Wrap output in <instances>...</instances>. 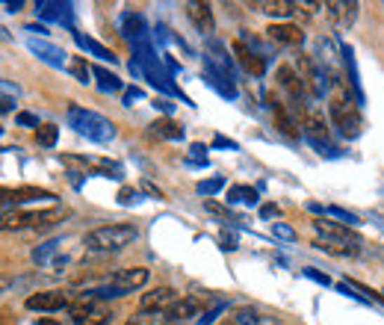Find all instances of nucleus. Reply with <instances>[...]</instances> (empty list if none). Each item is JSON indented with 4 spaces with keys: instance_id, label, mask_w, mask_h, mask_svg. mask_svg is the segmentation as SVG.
<instances>
[{
    "instance_id": "nucleus-1",
    "label": "nucleus",
    "mask_w": 384,
    "mask_h": 325,
    "mask_svg": "<svg viewBox=\"0 0 384 325\" xmlns=\"http://www.w3.org/2000/svg\"><path fill=\"white\" fill-rule=\"evenodd\" d=\"M329 110H331V121L346 139H358L364 131V119H361V107L352 98L346 80H334V89L329 95Z\"/></svg>"
},
{
    "instance_id": "nucleus-2",
    "label": "nucleus",
    "mask_w": 384,
    "mask_h": 325,
    "mask_svg": "<svg viewBox=\"0 0 384 325\" xmlns=\"http://www.w3.org/2000/svg\"><path fill=\"white\" fill-rule=\"evenodd\" d=\"M136 237H139L136 225L116 222V225H101V228L89 231L86 239H83V246L95 254H110V251H121L131 243H136Z\"/></svg>"
},
{
    "instance_id": "nucleus-3",
    "label": "nucleus",
    "mask_w": 384,
    "mask_h": 325,
    "mask_svg": "<svg viewBox=\"0 0 384 325\" xmlns=\"http://www.w3.org/2000/svg\"><path fill=\"white\" fill-rule=\"evenodd\" d=\"M68 124L74 127L80 136L92 139V142H110V139L116 136V124H112L110 119L98 116V112H92V110H83L77 104L68 107Z\"/></svg>"
},
{
    "instance_id": "nucleus-4",
    "label": "nucleus",
    "mask_w": 384,
    "mask_h": 325,
    "mask_svg": "<svg viewBox=\"0 0 384 325\" xmlns=\"http://www.w3.org/2000/svg\"><path fill=\"white\" fill-rule=\"evenodd\" d=\"M68 216L65 207H51V210H30V213H6L4 216V228L6 231H24V228H48Z\"/></svg>"
},
{
    "instance_id": "nucleus-5",
    "label": "nucleus",
    "mask_w": 384,
    "mask_h": 325,
    "mask_svg": "<svg viewBox=\"0 0 384 325\" xmlns=\"http://www.w3.org/2000/svg\"><path fill=\"white\" fill-rule=\"evenodd\" d=\"M68 314H71V322L74 325H110L112 322V310L107 305H101L89 293L71 305Z\"/></svg>"
},
{
    "instance_id": "nucleus-6",
    "label": "nucleus",
    "mask_w": 384,
    "mask_h": 325,
    "mask_svg": "<svg viewBox=\"0 0 384 325\" xmlns=\"http://www.w3.org/2000/svg\"><path fill=\"white\" fill-rule=\"evenodd\" d=\"M278 86L287 92V98H290V104H293V110L298 112V116H305L307 112V98H310V92H307V86L302 83V77H298V72L293 65H281L278 68Z\"/></svg>"
},
{
    "instance_id": "nucleus-7",
    "label": "nucleus",
    "mask_w": 384,
    "mask_h": 325,
    "mask_svg": "<svg viewBox=\"0 0 384 325\" xmlns=\"http://www.w3.org/2000/svg\"><path fill=\"white\" fill-rule=\"evenodd\" d=\"M27 310H45V314H56V310H71L74 299L65 290H45V293H33L27 296Z\"/></svg>"
},
{
    "instance_id": "nucleus-8",
    "label": "nucleus",
    "mask_w": 384,
    "mask_h": 325,
    "mask_svg": "<svg viewBox=\"0 0 384 325\" xmlns=\"http://www.w3.org/2000/svg\"><path fill=\"white\" fill-rule=\"evenodd\" d=\"M314 231L322 239H334V243H349V246H361V237L355 228L349 225H340V222H329V219H317L314 222Z\"/></svg>"
},
{
    "instance_id": "nucleus-9",
    "label": "nucleus",
    "mask_w": 384,
    "mask_h": 325,
    "mask_svg": "<svg viewBox=\"0 0 384 325\" xmlns=\"http://www.w3.org/2000/svg\"><path fill=\"white\" fill-rule=\"evenodd\" d=\"M358 0H325V12H329V18L334 21L337 30H349L358 18Z\"/></svg>"
},
{
    "instance_id": "nucleus-10",
    "label": "nucleus",
    "mask_w": 384,
    "mask_h": 325,
    "mask_svg": "<svg viewBox=\"0 0 384 325\" xmlns=\"http://www.w3.org/2000/svg\"><path fill=\"white\" fill-rule=\"evenodd\" d=\"M269 110H272L275 131H278L281 136H287V139H298V136H302V127H298V121L293 119V112L284 107L275 95H269Z\"/></svg>"
},
{
    "instance_id": "nucleus-11",
    "label": "nucleus",
    "mask_w": 384,
    "mask_h": 325,
    "mask_svg": "<svg viewBox=\"0 0 384 325\" xmlns=\"http://www.w3.org/2000/svg\"><path fill=\"white\" fill-rule=\"evenodd\" d=\"M296 72H298V77H302V83L307 86L310 98H319V95H322V89H325V83H322V74H319L317 62L310 60L307 53H298V60H296Z\"/></svg>"
},
{
    "instance_id": "nucleus-12",
    "label": "nucleus",
    "mask_w": 384,
    "mask_h": 325,
    "mask_svg": "<svg viewBox=\"0 0 384 325\" xmlns=\"http://www.w3.org/2000/svg\"><path fill=\"white\" fill-rule=\"evenodd\" d=\"M178 302V293L172 287H157L151 293H142L139 299V310H148V314H166L168 307Z\"/></svg>"
},
{
    "instance_id": "nucleus-13",
    "label": "nucleus",
    "mask_w": 384,
    "mask_h": 325,
    "mask_svg": "<svg viewBox=\"0 0 384 325\" xmlns=\"http://www.w3.org/2000/svg\"><path fill=\"white\" fill-rule=\"evenodd\" d=\"M148 278H151V272L145 270V266H131V270H116V272H112L110 275V284H116L124 293H133L139 287H145Z\"/></svg>"
},
{
    "instance_id": "nucleus-14",
    "label": "nucleus",
    "mask_w": 384,
    "mask_h": 325,
    "mask_svg": "<svg viewBox=\"0 0 384 325\" xmlns=\"http://www.w3.org/2000/svg\"><path fill=\"white\" fill-rule=\"evenodd\" d=\"M302 133H305L317 148L329 145V121L322 119V112H317V110H307V112H305V116H302Z\"/></svg>"
},
{
    "instance_id": "nucleus-15",
    "label": "nucleus",
    "mask_w": 384,
    "mask_h": 325,
    "mask_svg": "<svg viewBox=\"0 0 384 325\" xmlns=\"http://www.w3.org/2000/svg\"><path fill=\"white\" fill-rule=\"evenodd\" d=\"M231 51H234V56H237V62L243 65L249 74H254V77H263V74H266V62H263V56H260V53H254L243 39H237L234 45H231Z\"/></svg>"
},
{
    "instance_id": "nucleus-16",
    "label": "nucleus",
    "mask_w": 384,
    "mask_h": 325,
    "mask_svg": "<svg viewBox=\"0 0 384 325\" xmlns=\"http://www.w3.org/2000/svg\"><path fill=\"white\" fill-rule=\"evenodd\" d=\"M201 307H204V302L198 299V296H180L163 317H166V322H187V319L201 314Z\"/></svg>"
},
{
    "instance_id": "nucleus-17",
    "label": "nucleus",
    "mask_w": 384,
    "mask_h": 325,
    "mask_svg": "<svg viewBox=\"0 0 384 325\" xmlns=\"http://www.w3.org/2000/svg\"><path fill=\"white\" fill-rule=\"evenodd\" d=\"M187 15L190 21L195 24V30L201 36H210L216 30V21H213V12H210V4H198V0H190L187 4Z\"/></svg>"
},
{
    "instance_id": "nucleus-18",
    "label": "nucleus",
    "mask_w": 384,
    "mask_h": 325,
    "mask_svg": "<svg viewBox=\"0 0 384 325\" xmlns=\"http://www.w3.org/2000/svg\"><path fill=\"white\" fill-rule=\"evenodd\" d=\"M266 36L272 39V41H278V45H302V41H305L302 27H298V24H287V21L269 24L266 27Z\"/></svg>"
},
{
    "instance_id": "nucleus-19",
    "label": "nucleus",
    "mask_w": 384,
    "mask_h": 325,
    "mask_svg": "<svg viewBox=\"0 0 384 325\" xmlns=\"http://www.w3.org/2000/svg\"><path fill=\"white\" fill-rule=\"evenodd\" d=\"M27 48H30L39 60H45L48 65H53V68H62L65 65V51H60L56 45H48V41H36V39H30L27 41ZM68 68V65H65Z\"/></svg>"
},
{
    "instance_id": "nucleus-20",
    "label": "nucleus",
    "mask_w": 384,
    "mask_h": 325,
    "mask_svg": "<svg viewBox=\"0 0 384 325\" xmlns=\"http://www.w3.org/2000/svg\"><path fill=\"white\" fill-rule=\"evenodd\" d=\"M249 6L258 9V12H266V15L287 18L296 12V0H254V4H249Z\"/></svg>"
},
{
    "instance_id": "nucleus-21",
    "label": "nucleus",
    "mask_w": 384,
    "mask_h": 325,
    "mask_svg": "<svg viewBox=\"0 0 384 325\" xmlns=\"http://www.w3.org/2000/svg\"><path fill=\"white\" fill-rule=\"evenodd\" d=\"M6 195V207L15 201V204H24V201H36V199H53V192H48V190H36V187H18V190H6L4 192Z\"/></svg>"
},
{
    "instance_id": "nucleus-22",
    "label": "nucleus",
    "mask_w": 384,
    "mask_h": 325,
    "mask_svg": "<svg viewBox=\"0 0 384 325\" xmlns=\"http://www.w3.org/2000/svg\"><path fill=\"white\" fill-rule=\"evenodd\" d=\"M74 41H77V48H80V51H86V53L98 56V60H110V62H116V53H112L110 48H104L101 41H95V39L83 36V33H74Z\"/></svg>"
},
{
    "instance_id": "nucleus-23",
    "label": "nucleus",
    "mask_w": 384,
    "mask_h": 325,
    "mask_svg": "<svg viewBox=\"0 0 384 325\" xmlns=\"http://www.w3.org/2000/svg\"><path fill=\"white\" fill-rule=\"evenodd\" d=\"M314 248H319V251H325V254H334V258H352V254H358V246L334 243V239H317Z\"/></svg>"
},
{
    "instance_id": "nucleus-24",
    "label": "nucleus",
    "mask_w": 384,
    "mask_h": 325,
    "mask_svg": "<svg viewBox=\"0 0 384 325\" xmlns=\"http://www.w3.org/2000/svg\"><path fill=\"white\" fill-rule=\"evenodd\" d=\"M68 74L74 77L77 83H83V86H86V83H92L89 77H95V72H92V65L83 60V56H74V60H68Z\"/></svg>"
},
{
    "instance_id": "nucleus-25",
    "label": "nucleus",
    "mask_w": 384,
    "mask_h": 325,
    "mask_svg": "<svg viewBox=\"0 0 384 325\" xmlns=\"http://www.w3.org/2000/svg\"><path fill=\"white\" fill-rule=\"evenodd\" d=\"M151 131L157 136H163V139H183V124H178L172 119H157L151 124Z\"/></svg>"
},
{
    "instance_id": "nucleus-26",
    "label": "nucleus",
    "mask_w": 384,
    "mask_h": 325,
    "mask_svg": "<svg viewBox=\"0 0 384 325\" xmlns=\"http://www.w3.org/2000/svg\"><path fill=\"white\" fill-rule=\"evenodd\" d=\"M95 77H98V86H101V92H121V80L107 72V68H92Z\"/></svg>"
},
{
    "instance_id": "nucleus-27",
    "label": "nucleus",
    "mask_w": 384,
    "mask_h": 325,
    "mask_svg": "<svg viewBox=\"0 0 384 325\" xmlns=\"http://www.w3.org/2000/svg\"><path fill=\"white\" fill-rule=\"evenodd\" d=\"M227 201H246V204H258V190L246 187V183H237V187L227 190Z\"/></svg>"
},
{
    "instance_id": "nucleus-28",
    "label": "nucleus",
    "mask_w": 384,
    "mask_h": 325,
    "mask_svg": "<svg viewBox=\"0 0 384 325\" xmlns=\"http://www.w3.org/2000/svg\"><path fill=\"white\" fill-rule=\"evenodd\" d=\"M56 139H60V127H56V124H41L39 131H36V142L41 148H53Z\"/></svg>"
},
{
    "instance_id": "nucleus-29",
    "label": "nucleus",
    "mask_w": 384,
    "mask_h": 325,
    "mask_svg": "<svg viewBox=\"0 0 384 325\" xmlns=\"http://www.w3.org/2000/svg\"><path fill=\"white\" fill-rule=\"evenodd\" d=\"M60 246H62V243H56V239H53V243H45V246H39V248L33 251V260H36L39 266H48V263L53 260V254L60 251Z\"/></svg>"
},
{
    "instance_id": "nucleus-30",
    "label": "nucleus",
    "mask_w": 384,
    "mask_h": 325,
    "mask_svg": "<svg viewBox=\"0 0 384 325\" xmlns=\"http://www.w3.org/2000/svg\"><path fill=\"white\" fill-rule=\"evenodd\" d=\"M222 187H225V178H210V180H201V183H198V192H201L204 199H210V195H216Z\"/></svg>"
},
{
    "instance_id": "nucleus-31",
    "label": "nucleus",
    "mask_w": 384,
    "mask_h": 325,
    "mask_svg": "<svg viewBox=\"0 0 384 325\" xmlns=\"http://www.w3.org/2000/svg\"><path fill=\"white\" fill-rule=\"evenodd\" d=\"M204 210L210 216H219V219H227L231 216V210H227V204H219L216 199H204Z\"/></svg>"
},
{
    "instance_id": "nucleus-32",
    "label": "nucleus",
    "mask_w": 384,
    "mask_h": 325,
    "mask_svg": "<svg viewBox=\"0 0 384 325\" xmlns=\"http://www.w3.org/2000/svg\"><path fill=\"white\" fill-rule=\"evenodd\" d=\"M329 213H331V216H337L343 225H349V228H355V225H358V216L349 213V210H343V207H337V204H331V207H329Z\"/></svg>"
},
{
    "instance_id": "nucleus-33",
    "label": "nucleus",
    "mask_w": 384,
    "mask_h": 325,
    "mask_svg": "<svg viewBox=\"0 0 384 325\" xmlns=\"http://www.w3.org/2000/svg\"><path fill=\"white\" fill-rule=\"evenodd\" d=\"M157 322V314H148V310H139L136 317L127 319V325H154Z\"/></svg>"
},
{
    "instance_id": "nucleus-34",
    "label": "nucleus",
    "mask_w": 384,
    "mask_h": 325,
    "mask_svg": "<svg viewBox=\"0 0 384 325\" xmlns=\"http://www.w3.org/2000/svg\"><path fill=\"white\" fill-rule=\"evenodd\" d=\"M272 234L278 239H296V231L290 228V225H284V222H272Z\"/></svg>"
},
{
    "instance_id": "nucleus-35",
    "label": "nucleus",
    "mask_w": 384,
    "mask_h": 325,
    "mask_svg": "<svg viewBox=\"0 0 384 325\" xmlns=\"http://www.w3.org/2000/svg\"><path fill=\"white\" fill-rule=\"evenodd\" d=\"M15 121H18L21 127H36V131L41 127V124H39V119L33 116V112H18V116H15Z\"/></svg>"
},
{
    "instance_id": "nucleus-36",
    "label": "nucleus",
    "mask_w": 384,
    "mask_h": 325,
    "mask_svg": "<svg viewBox=\"0 0 384 325\" xmlns=\"http://www.w3.org/2000/svg\"><path fill=\"white\" fill-rule=\"evenodd\" d=\"M36 6L41 9V15H45V18H56V15L62 18V12H60V4H36Z\"/></svg>"
},
{
    "instance_id": "nucleus-37",
    "label": "nucleus",
    "mask_w": 384,
    "mask_h": 325,
    "mask_svg": "<svg viewBox=\"0 0 384 325\" xmlns=\"http://www.w3.org/2000/svg\"><path fill=\"white\" fill-rule=\"evenodd\" d=\"M219 239H222V248H227V251H234V248H237V237H234V234L222 231V237H219Z\"/></svg>"
},
{
    "instance_id": "nucleus-38",
    "label": "nucleus",
    "mask_w": 384,
    "mask_h": 325,
    "mask_svg": "<svg viewBox=\"0 0 384 325\" xmlns=\"http://www.w3.org/2000/svg\"><path fill=\"white\" fill-rule=\"evenodd\" d=\"M119 199H121V204H131V201L139 199V195H136V190H127V187H124V190L119 192Z\"/></svg>"
},
{
    "instance_id": "nucleus-39",
    "label": "nucleus",
    "mask_w": 384,
    "mask_h": 325,
    "mask_svg": "<svg viewBox=\"0 0 384 325\" xmlns=\"http://www.w3.org/2000/svg\"><path fill=\"white\" fill-rule=\"evenodd\" d=\"M305 275H307V278H314V281H319V284H331L329 275H322V272H317V270H305Z\"/></svg>"
},
{
    "instance_id": "nucleus-40",
    "label": "nucleus",
    "mask_w": 384,
    "mask_h": 325,
    "mask_svg": "<svg viewBox=\"0 0 384 325\" xmlns=\"http://www.w3.org/2000/svg\"><path fill=\"white\" fill-rule=\"evenodd\" d=\"M260 216H263V219L278 216V207H275V204H263V207H260Z\"/></svg>"
},
{
    "instance_id": "nucleus-41",
    "label": "nucleus",
    "mask_w": 384,
    "mask_h": 325,
    "mask_svg": "<svg viewBox=\"0 0 384 325\" xmlns=\"http://www.w3.org/2000/svg\"><path fill=\"white\" fill-rule=\"evenodd\" d=\"M219 314H222V307H213V310H207V314L201 317V325H210V322H213V319H216Z\"/></svg>"
},
{
    "instance_id": "nucleus-42",
    "label": "nucleus",
    "mask_w": 384,
    "mask_h": 325,
    "mask_svg": "<svg viewBox=\"0 0 384 325\" xmlns=\"http://www.w3.org/2000/svg\"><path fill=\"white\" fill-rule=\"evenodd\" d=\"M190 151H192V157H195V160H201V157L207 160V148H204V145H198V142H195Z\"/></svg>"
},
{
    "instance_id": "nucleus-43",
    "label": "nucleus",
    "mask_w": 384,
    "mask_h": 325,
    "mask_svg": "<svg viewBox=\"0 0 384 325\" xmlns=\"http://www.w3.org/2000/svg\"><path fill=\"white\" fill-rule=\"evenodd\" d=\"M142 92L139 89H127V95H124V107H131L133 104V98H139Z\"/></svg>"
},
{
    "instance_id": "nucleus-44",
    "label": "nucleus",
    "mask_w": 384,
    "mask_h": 325,
    "mask_svg": "<svg viewBox=\"0 0 384 325\" xmlns=\"http://www.w3.org/2000/svg\"><path fill=\"white\" fill-rule=\"evenodd\" d=\"M27 30H30V33H41V36H45V33H48V27H45V24H30V27H27Z\"/></svg>"
},
{
    "instance_id": "nucleus-45",
    "label": "nucleus",
    "mask_w": 384,
    "mask_h": 325,
    "mask_svg": "<svg viewBox=\"0 0 384 325\" xmlns=\"http://www.w3.org/2000/svg\"><path fill=\"white\" fill-rule=\"evenodd\" d=\"M21 6H24V4H21V0H15V4H12V0H6V9H9V12H18Z\"/></svg>"
},
{
    "instance_id": "nucleus-46",
    "label": "nucleus",
    "mask_w": 384,
    "mask_h": 325,
    "mask_svg": "<svg viewBox=\"0 0 384 325\" xmlns=\"http://www.w3.org/2000/svg\"><path fill=\"white\" fill-rule=\"evenodd\" d=\"M219 325H243V322H239V319H237V317H227V319H222V322H219Z\"/></svg>"
},
{
    "instance_id": "nucleus-47",
    "label": "nucleus",
    "mask_w": 384,
    "mask_h": 325,
    "mask_svg": "<svg viewBox=\"0 0 384 325\" xmlns=\"http://www.w3.org/2000/svg\"><path fill=\"white\" fill-rule=\"evenodd\" d=\"M36 325H56V322H51V319H39Z\"/></svg>"
},
{
    "instance_id": "nucleus-48",
    "label": "nucleus",
    "mask_w": 384,
    "mask_h": 325,
    "mask_svg": "<svg viewBox=\"0 0 384 325\" xmlns=\"http://www.w3.org/2000/svg\"><path fill=\"white\" fill-rule=\"evenodd\" d=\"M163 325H183V322H163Z\"/></svg>"
}]
</instances>
